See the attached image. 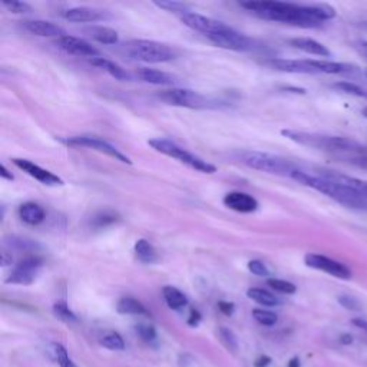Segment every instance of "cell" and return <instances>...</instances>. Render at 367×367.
<instances>
[{"label":"cell","instance_id":"6da1fadb","mask_svg":"<svg viewBox=\"0 0 367 367\" xmlns=\"http://www.w3.org/2000/svg\"><path fill=\"white\" fill-rule=\"evenodd\" d=\"M247 9L260 19L293 24L298 27H320L323 22L331 20L336 10L329 5H297L287 2H243Z\"/></svg>","mask_w":367,"mask_h":367},{"label":"cell","instance_id":"7a4b0ae2","mask_svg":"<svg viewBox=\"0 0 367 367\" xmlns=\"http://www.w3.org/2000/svg\"><path fill=\"white\" fill-rule=\"evenodd\" d=\"M290 178L297 181L301 185L310 187V188H313V189L327 195L329 199L334 200L336 203L342 204L345 207L367 211V196L356 192L354 189L347 188L342 184L330 181L322 175H313V174L304 173L298 168L292 174Z\"/></svg>","mask_w":367,"mask_h":367},{"label":"cell","instance_id":"3957f363","mask_svg":"<svg viewBox=\"0 0 367 367\" xmlns=\"http://www.w3.org/2000/svg\"><path fill=\"white\" fill-rule=\"evenodd\" d=\"M286 138H289L293 143L320 150L333 154H343V155H359L367 154V150L356 143L354 139L345 138V136H334V135H324V134H315V132H304V131H294V129H283L281 131Z\"/></svg>","mask_w":367,"mask_h":367},{"label":"cell","instance_id":"277c9868","mask_svg":"<svg viewBox=\"0 0 367 367\" xmlns=\"http://www.w3.org/2000/svg\"><path fill=\"white\" fill-rule=\"evenodd\" d=\"M125 52L131 59L145 64L171 62L178 56V52L173 46L148 39H134L127 42Z\"/></svg>","mask_w":367,"mask_h":367},{"label":"cell","instance_id":"5b68a950","mask_svg":"<svg viewBox=\"0 0 367 367\" xmlns=\"http://www.w3.org/2000/svg\"><path fill=\"white\" fill-rule=\"evenodd\" d=\"M240 161L244 165L256 169V171H261L273 175H281V177H292V174L297 169V166L292 164L289 159L266 152H259V151L243 152L240 155Z\"/></svg>","mask_w":367,"mask_h":367},{"label":"cell","instance_id":"8992f818","mask_svg":"<svg viewBox=\"0 0 367 367\" xmlns=\"http://www.w3.org/2000/svg\"><path fill=\"white\" fill-rule=\"evenodd\" d=\"M150 147H152L157 152H161L166 157H171L174 159H178L180 162L188 165L189 168L195 169V171H200V173H204V174H214L217 171V168L204 161L203 158L196 157L191 152H188L187 150H184L182 147L177 145L175 143H173V141L169 139H165V138H155V139H151L150 141Z\"/></svg>","mask_w":367,"mask_h":367},{"label":"cell","instance_id":"52a82bcc","mask_svg":"<svg viewBox=\"0 0 367 367\" xmlns=\"http://www.w3.org/2000/svg\"><path fill=\"white\" fill-rule=\"evenodd\" d=\"M157 96L166 105L188 108V109H208V108L217 106V102L210 99L208 96L200 92H195L191 89H182V88L164 89L158 92Z\"/></svg>","mask_w":367,"mask_h":367},{"label":"cell","instance_id":"ba28073f","mask_svg":"<svg viewBox=\"0 0 367 367\" xmlns=\"http://www.w3.org/2000/svg\"><path fill=\"white\" fill-rule=\"evenodd\" d=\"M65 143L71 147H83V148H89L94 151H98L101 154H105L110 158H115L117 161H121L124 164H132V161L121 152L115 145H112L108 141L99 136H92V135H79V136H72L68 138Z\"/></svg>","mask_w":367,"mask_h":367},{"label":"cell","instance_id":"9c48e42d","mask_svg":"<svg viewBox=\"0 0 367 367\" xmlns=\"http://www.w3.org/2000/svg\"><path fill=\"white\" fill-rule=\"evenodd\" d=\"M180 19L187 27H189V29L203 34L206 38L222 34L225 31H229L230 27H231L229 24H225L224 22L215 20L213 17L203 16L200 13H195V12H191V10L184 13V15H181Z\"/></svg>","mask_w":367,"mask_h":367},{"label":"cell","instance_id":"30bf717a","mask_svg":"<svg viewBox=\"0 0 367 367\" xmlns=\"http://www.w3.org/2000/svg\"><path fill=\"white\" fill-rule=\"evenodd\" d=\"M304 263L310 268L327 273L336 278H340V280H350L352 278V271L346 264H343L340 261H336L327 256H323V254L308 252V254H305Z\"/></svg>","mask_w":367,"mask_h":367},{"label":"cell","instance_id":"8fae6325","mask_svg":"<svg viewBox=\"0 0 367 367\" xmlns=\"http://www.w3.org/2000/svg\"><path fill=\"white\" fill-rule=\"evenodd\" d=\"M43 261L39 257H27L22 260L8 275L6 283L16 286H31L36 280L39 270L42 268Z\"/></svg>","mask_w":367,"mask_h":367},{"label":"cell","instance_id":"7c38bea8","mask_svg":"<svg viewBox=\"0 0 367 367\" xmlns=\"http://www.w3.org/2000/svg\"><path fill=\"white\" fill-rule=\"evenodd\" d=\"M208 39L218 48L236 50V52L251 50V49H254V45H256V42H254L251 38L236 31L234 27H230L229 31H225L222 34L213 35Z\"/></svg>","mask_w":367,"mask_h":367},{"label":"cell","instance_id":"4fadbf2b","mask_svg":"<svg viewBox=\"0 0 367 367\" xmlns=\"http://www.w3.org/2000/svg\"><path fill=\"white\" fill-rule=\"evenodd\" d=\"M13 164L22 169L23 173H26L29 177L35 178L36 181H39L43 185H49V187H58V185H64V180L61 177H58L56 174L48 171V169L36 165L35 162L29 161V159H23V158H15Z\"/></svg>","mask_w":367,"mask_h":367},{"label":"cell","instance_id":"5bb4252c","mask_svg":"<svg viewBox=\"0 0 367 367\" xmlns=\"http://www.w3.org/2000/svg\"><path fill=\"white\" fill-rule=\"evenodd\" d=\"M58 46L64 49L66 53H71L73 56H82V58H101V52L94 48L89 42L83 41L76 36L65 35L61 39H58Z\"/></svg>","mask_w":367,"mask_h":367},{"label":"cell","instance_id":"9a60e30c","mask_svg":"<svg viewBox=\"0 0 367 367\" xmlns=\"http://www.w3.org/2000/svg\"><path fill=\"white\" fill-rule=\"evenodd\" d=\"M267 66L287 73H305V75H316V69L312 64V59H281L271 58L264 62Z\"/></svg>","mask_w":367,"mask_h":367},{"label":"cell","instance_id":"2e32d148","mask_svg":"<svg viewBox=\"0 0 367 367\" xmlns=\"http://www.w3.org/2000/svg\"><path fill=\"white\" fill-rule=\"evenodd\" d=\"M222 203L227 208L237 211V213H243V214L254 213V211H257V208H259V201L254 199L252 195L245 194V192H240V191L229 192L222 199Z\"/></svg>","mask_w":367,"mask_h":367},{"label":"cell","instance_id":"e0dca14e","mask_svg":"<svg viewBox=\"0 0 367 367\" xmlns=\"http://www.w3.org/2000/svg\"><path fill=\"white\" fill-rule=\"evenodd\" d=\"M64 17L75 23H94V22H101V20H108L112 16L108 12L101 10V9L79 6V8H71L65 10Z\"/></svg>","mask_w":367,"mask_h":367},{"label":"cell","instance_id":"ac0fdd59","mask_svg":"<svg viewBox=\"0 0 367 367\" xmlns=\"http://www.w3.org/2000/svg\"><path fill=\"white\" fill-rule=\"evenodd\" d=\"M24 29L36 36L41 38H58L61 39L62 36L66 35V32L62 29L61 26L55 24L48 20H24L22 22Z\"/></svg>","mask_w":367,"mask_h":367},{"label":"cell","instance_id":"d6986e66","mask_svg":"<svg viewBox=\"0 0 367 367\" xmlns=\"http://www.w3.org/2000/svg\"><path fill=\"white\" fill-rule=\"evenodd\" d=\"M136 76L143 82H147L151 85H161V87H174V85L180 83L178 76L164 72V71L152 69V68H138Z\"/></svg>","mask_w":367,"mask_h":367},{"label":"cell","instance_id":"ffe728a7","mask_svg":"<svg viewBox=\"0 0 367 367\" xmlns=\"http://www.w3.org/2000/svg\"><path fill=\"white\" fill-rule=\"evenodd\" d=\"M290 45L301 52H305L308 55H315V56H320V58H329L331 55L330 50L327 49V46H324L323 43L315 41V39H310V38H294L290 41Z\"/></svg>","mask_w":367,"mask_h":367},{"label":"cell","instance_id":"44dd1931","mask_svg":"<svg viewBox=\"0 0 367 367\" xmlns=\"http://www.w3.org/2000/svg\"><path fill=\"white\" fill-rule=\"evenodd\" d=\"M19 217L27 225H39L45 221L46 214L42 206L36 203H24L19 207Z\"/></svg>","mask_w":367,"mask_h":367},{"label":"cell","instance_id":"7402d4cb","mask_svg":"<svg viewBox=\"0 0 367 367\" xmlns=\"http://www.w3.org/2000/svg\"><path fill=\"white\" fill-rule=\"evenodd\" d=\"M85 32H87L94 41L102 45H117L120 41L118 32L106 26H91V27H87Z\"/></svg>","mask_w":367,"mask_h":367},{"label":"cell","instance_id":"603a6c76","mask_svg":"<svg viewBox=\"0 0 367 367\" xmlns=\"http://www.w3.org/2000/svg\"><path fill=\"white\" fill-rule=\"evenodd\" d=\"M135 257L144 264H154L158 261V252L155 247L145 238H141L134 245Z\"/></svg>","mask_w":367,"mask_h":367},{"label":"cell","instance_id":"cb8c5ba5","mask_svg":"<svg viewBox=\"0 0 367 367\" xmlns=\"http://www.w3.org/2000/svg\"><path fill=\"white\" fill-rule=\"evenodd\" d=\"M91 64L105 72H108L110 76H114L115 79L118 80H132V75L129 72H127L122 66H120L118 64L112 62L109 59H105V58H94L91 59Z\"/></svg>","mask_w":367,"mask_h":367},{"label":"cell","instance_id":"d4e9b609","mask_svg":"<svg viewBox=\"0 0 367 367\" xmlns=\"http://www.w3.org/2000/svg\"><path fill=\"white\" fill-rule=\"evenodd\" d=\"M117 312L120 315H131V316H148L150 315L145 305L134 297H122L117 304Z\"/></svg>","mask_w":367,"mask_h":367},{"label":"cell","instance_id":"484cf974","mask_svg":"<svg viewBox=\"0 0 367 367\" xmlns=\"http://www.w3.org/2000/svg\"><path fill=\"white\" fill-rule=\"evenodd\" d=\"M162 296H164L166 305L173 310H181V308L188 305L187 296L181 290H178L177 287L165 286L162 289Z\"/></svg>","mask_w":367,"mask_h":367},{"label":"cell","instance_id":"4316f807","mask_svg":"<svg viewBox=\"0 0 367 367\" xmlns=\"http://www.w3.org/2000/svg\"><path fill=\"white\" fill-rule=\"evenodd\" d=\"M247 297L252 301H256L264 307H275V305H280L281 304V300L270 293L268 290H264V289H259V287H254V289H250L247 292Z\"/></svg>","mask_w":367,"mask_h":367},{"label":"cell","instance_id":"83f0119b","mask_svg":"<svg viewBox=\"0 0 367 367\" xmlns=\"http://www.w3.org/2000/svg\"><path fill=\"white\" fill-rule=\"evenodd\" d=\"M101 345L106 347L108 350H114V352H121L125 349V342L120 333L117 331H108L102 338H101Z\"/></svg>","mask_w":367,"mask_h":367},{"label":"cell","instance_id":"f1b7e54d","mask_svg":"<svg viewBox=\"0 0 367 367\" xmlns=\"http://www.w3.org/2000/svg\"><path fill=\"white\" fill-rule=\"evenodd\" d=\"M333 88L338 92H343L346 95H352L356 98H367V91L359 85L353 83V82H347V80H342V82H337L333 85Z\"/></svg>","mask_w":367,"mask_h":367},{"label":"cell","instance_id":"f546056e","mask_svg":"<svg viewBox=\"0 0 367 367\" xmlns=\"http://www.w3.org/2000/svg\"><path fill=\"white\" fill-rule=\"evenodd\" d=\"M218 336H220V340H221V343H222V346L225 349H227L231 353H237V350H238V340H237L236 334L230 329L221 327L218 330Z\"/></svg>","mask_w":367,"mask_h":367},{"label":"cell","instance_id":"4dcf8cb0","mask_svg":"<svg viewBox=\"0 0 367 367\" xmlns=\"http://www.w3.org/2000/svg\"><path fill=\"white\" fill-rule=\"evenodd\" d=\"M267 286L270 289H273L274 292L281 293V294H289L290 296V294H294L297 292L296 285L290 283V281H287V280H281V278H268Z\"/></svg>","mask_w":367,"mask_h":367},{"label":"cell","instance_id":"1f68e13d","mask_svg":"<svg viewBox=\"0 0 367 367\" xmlns=\"http://www.w3.org/2000/svg\"><path fill=\"white\" fill-rule=\"evenodd\" d=\"M53 313L55 316L58 317L59 320L65 322V323H75L78 322V317L75 316V313L69 308V305L65 301H58L53 305Z\"/></svg>","mask_w":367,"mask_h":367},{"label":"cell","instance_id":"d6a6232c","mask_svg":"<svg viewBox=\"0 0 367 367\" xmlns=\"http://www.w3.org/2000/svg\"><path fill=\"white\" fill-rule=\"evenodd\" d=\"M252 317L256 319V322H259L263 326L271 327L277 323L278 317L274 312H270V310H264V308H254L252 310Z\"/></svg>","mask_w":367,"mask_h":367},{"label":"cell","instance_id":"836d02e7","mask_svg":"<svg viewBox=\"0 0 367 367\" xmlns=\"http://www.w3.org/2000/svg\"><path fill=\"white\" fill-rule=\"evenodd\" d=\"M52 349H53L52 352L55 354L56 361L59 363L61 367H75L72 360H71V357H69V354H68V352H66V349L61 343H53Z\"/></svg>","mask_w":367,"mask_h":367},{"label":"cell","instance_id":"e575fe53","mask_svg":"<svg viewBox=\"0 0 367 367\" xmlns=\"http://www.w3.org/2000/svg\"><path fill=\"white\" fill-rule=\"evenodd\" d=\"M155 6L165 9L168 12H173V13H178L180 16L189 12L188 6L181 3V2H173V0H162V2H155Z\"/></svg>","mask_w":367,"mask_h":367},{"label":"cell","instance_id":"d590c367","mask_svg":"<svg viewBox=\"0 0 367 367\" xmlns=\"http://www.w3.org/2000/svg\"><path fill=\"white\" fill-rule=\"evenodd\" d=\"M2 5L12 13L16 15H22V13H31L32 8L24 3V2H19V0H3Z\"/></svg>","mask_w":367,"mask_h":367},{"label":"cell","instance_id":"8d00e7d4","mask_svg":"<svg viewBox=\"0 0 367 367\" xmlns=\"http://www.w3.org/2000/svg\"><path fill=\"white\" fill-rule=\"evenodd\" d=\"M135 331L147 343L154 342L157 338V330L151 324H138V326H135Z\"/></svg>","mask_w":367,"mask_h":367},{"label":"cell","instance_id":"74e56055","mask_svg":"<svg viewBox=\"0 0 367 367\" xmlns=\"http://www.w3.org/2000/svg\"><path fill=\"white\" fill-rule=\"evenodd\" d=\"M117 220H118L117 214L103 211V213H99L98 215L94 217V225H95V227L101 229V227H106V225H109V224L117 222Z\"/></svg>","mask_w":367,"mask_h":367},{"label":"cell","instance_id":"f35d334b","mask_svg":"<svg viewBox=\"0 0 367 367\" xmlns=\"http://www.w3.org/2000/svg\"><path fill=\"white\" fill-rule=\"evenodd\" d=\"M250 273H252L254 275H259V277H268L270 275V270L267 268V266L260 261V260H251L247 264Z\"/></svg>","mask_w":367,"mask_h":367},{"label":"cell","instance_id":"ab89813d","mask_svg":"<svg viewBox=\"0 0 367 367\" xmlns=\"http://www.w3.org/2000/svg\"><path fill=\"white\" fill-rule=\"evenodd\" d=\"M337 300H338V303H340L345 308L352 310V312H359V310H360V303H359L354 297H350V296H340Z\"/></svg>","mask_w":367,"mask_h":367},{"label":"cell","instance_id":"60d3db41","mask_svg":"<svg viewBox=\"0 0 367 367\" xmlns=\"http://www.w3.org/2000/svg\"><path fill=\"white\" fill-rule=\"evenodd\" d=\"M352 165L359 166L361 169H367V154H359V155H350L346 158Z\"/></svg>","mask_w":367,"mask_h":367},{"label":"cell","instance_id":"b9f144b4","mask_svg":"<svg viewBox=\"0 0 367 367\" xmlns=\"http://www.w3.org/2000/svg\"><path fill=\"white\" fill-rule=\"evenodd\" d=\"M218 308H220V312L225 316H233L234 313V310H236V305L230 301H220L218 303Z\"/></svg>","mask_w":367,"mask_h":367},{"label":"cell","instance_id":"7bdbcfd3","mask_svg":"<svg viewBox=\"0 0 367 367\" xmlns=\"http://www.w3.org/2000/svg\"><path fill=\"white\" fill-rule=\"evenodd\" d=\"M200 322H201V313L199 312V310L192 308L191 313H189V317H188V324L191 327H196L200 324Z\"/></svg>","mask_w":367,"mask_h":367},{"label":"cell","instance_id":"ee69618b","mask_svg":"<svg viewBox=\"0 0 367 367\" xmlns=\"http://www.w3.org/2000/svg\"><path fill=\"white\" fill-rule=\"evenodd\" d=\"M271 364V357L270 356H260L254 361V367H268Z\"/></svg>","mask_w":367,"mask_h":367},{"label":"cell","instance_id":"f6af8a7d","mask_svg":"<svg viewBox=\"0 0 367 367\" xmlns=\"http://www.w3.org/2000/svg\"><path fill=\"white\" fill-rule=\"evenodd\" d=\"M0 177H2L3 180H8V181H13L15 180V177L12 175V173L6 168V165L0 166Z\"/></svg>","mask_w":367,"mask_h":367},{"label":"cell","instance_id":"bcb514c9","mask_svg":"<svg viewBox=\"0 0 367 367\" xmlns=\"http://www.w3.org/2000/svg\"><path fill=\"white\" fill-rule=\"evenodd\" d=\"M13 263V257L12 254H9V251H2V266L3 267H8V266H12Z\"/></svg>","mask_w":367,"mask_h":367},{"label":"cell","instance_id":"7dc6e473","mask_svg":"<svg viewBox=\"0 0 367 367\" xmlns=\"http://www.w3.org/2000/svg\"><path fill=\"white\" fill-rule=\"evenodd\" d=\"M356 49L359 50L360 55H363L364 58L367 59V41H359V42H356Z\"/></svg>","mask_w":367,"mask_h":367},{"label":"cell","instance_id":"c3c4849f","mask_svg":"<svg viewBox=\"0 0 367 367\" xmlns=\"http://www.w3.org/2000/svg\"><path fill=\"white\" fill-rule=\"evenodd\" d=\"M340 343L342 345H352L353 343V337L350 334H343L340 337Z\"/></svg>","mask_w":367,"mask_h":367},{"label":"cell","instance_id":"681fc988","mask_svg":"<svg viewBox=\"0 0 367 367\" xmlns=\"http://www.w3.org/2000/svg\"><path fill=\"white\" fill-rule=\"evenodd\" d=\"M287 367H300V359H298V357H293V359L289 361Z\"/></svg>","mask_w":367,"mask_h":367},{"label":"cell","instance_id":"f907efd6","mask_svg":"<svg viewBox=\"0 0 367 367\" xmlns=\"http://www.w3.org/2000/svg\"><path fill=\"white\" fill-rule=\"evenodd\" d=\"M361 114H363V117H364V118H367V106H364V108H363Z\"/></svg>","mask_w":367,"mask_h":367}]
</instances>
